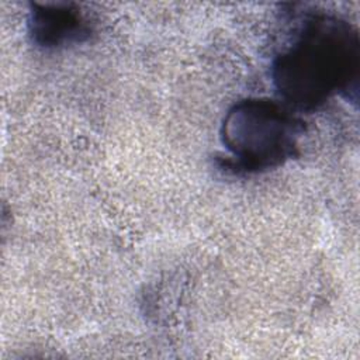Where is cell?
Masks as SVG:
<instances>
[{
    "label": "cell",
    "instance_id": "6da1fadb",
    "mask_svg": "<svg viewBox=\"0 0 360 360\" xmlns=\"http://www.w3.org/2000/svg\"><path fill=\"white\" fill-rule=\"evenodd\" d=\"M360 39L346 21L311 17L297 39L281 52L273 65V77L280 94L290 103L314 108L335 93L357 97Z\"/></svg>",
    "mask_w": 360,
    "mask_h": 360
},
{
    "label": "cell",
    "instance_id": "7a4b0ae2",
    "mask_svg": "<svg viewBox=\"0 0 360 360\" xmlns=\"http://www.w3.org/2000/svg\"><path fill=\"white\" fill-rule=\"evenodd\" d=\"M300 132V122L284 107L271 100L249 98L226 112L221 136L238 166L257 172L290 159Z\"/></svg>",
    "mask_w": 360,
    "mask_h": 360
},
{
    "label": "cell",
    "instance_id": "3957f363",
    "mask_svg": "<svg viewBox=\"0 0 360 360\" xmlns=\"http://www.w3.org/2000/svg\"><path fill=\"white\" fill-rule=\"evenodd\" d=\"M30 35L42 48H58L84 41L90 24L72 3H35L30 15Z\"/></svg>",
    "mask_w": 360,
    "mask_h": 360
}]
</instances>
